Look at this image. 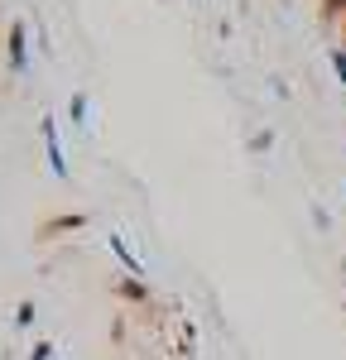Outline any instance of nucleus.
<instances>
[{
    "label": "nucleus",
    "instance_id": "20e7f679",
    "mask_svg": "<svg viewBox=\"0 0 346 360\" xmlns=\"http://www.w3.org/2000/svg\"><path fill=\"white\" fill-rule=\"evenodd\" d=\"M111 293L120 298V303H149V283H144V278H135V274H120Z\"/></svg>",
    "mask_w": 346,
    "mask_h": 360
},
{
    "label": "nucleus",
    "instance_id": "f257e3e1",
    "mask_svg": "<svg viewBox=\"0 0 346 360\" xmlns=\"http://www.w3.org/2000/svg\"><path fill=\"white\" fill-rule=\"evenodd\" d=\"M5 63H10V72H29V29H25V20H15V25L5 29Z\"/></svg>",
    "mask_w": 346,
    "mask_h": 360
},
{
    "label": "nucleus",
    "instance_id": "6e6552de",
    "mask_svg": "<svg viewBox=\"0 0 346 360\" xmlns=\"http://www.w3.org/2000/svg\"><path fill=\"white\" fill-rule=\"evenodd\" d=\"M269 144H274V130H255V135L245 139V149H250V154H269Z\"/></svg>",
    "mask_w": 346,
    "mask_h": 360
},
{
    "label": "nucleus",
    "instance_id": "f03ea898",
    "mask_svg": "<svg viewBox=\"0 0 346 360\" xmlns=\"http://www.w3.org/2000/svg\"><path fill=\"white\" fill-rule=\"evenodd\" d=\"M39 139H44V154H49L53 178H68V159H63V144H58V120H53V115L39 120Z\"/></svg>",
    "mask_w": 346,
    "mask_h": 360
},
{
    "label": "nucleus",
    "instance_id": "423d86ee",
    "mask_svg": "<svg viewBox=\"0 0 346 360\" xmlns=\"http://www.w3.org/2000/svg\"><path fill=\"white\" fill-rule=\"evenodd\" d=\"M34 317H39L34 298H20V307H15V327H20V332H29V327H34Z\"/></svg>",
    "mask_w": 346,
    "mask_h": 360
},
{
    "label": "nucleus",
    "instance_id": "9d476101",
    "mask_svg": "<svg viewBox=\"0 0 346 360\" xmlns=\"http://www.w3.org/2000/svg\"><path fill=\"white\" fill-rule=\"evenodd\" d=\"M53 341H34V351H29V360H53Z\"/></svg>",
    "mask_w": 346,
    "mask_h": 360
},
{
    "label": "nucleus",
    "instance_id": "9b49d317",
    "mask_svg": "<svg viewBox=\"0 0 346 360\" xmlns=\"http://www.w3.org/2000/svg\"><path fill=\"white\" fill-rule=\"evenodd\" d=\"M342 5H346V0H322V20H337V15H342Z\"/></svg>",
    "mask_w": 346,
    "mask_h": 360
},
{
    "label": "nucleus",
    "instance_id": "0eeeda50",
    "mask_svg": "<svg viewBox=\"0 0 346 360\" xmlns=\"http://www.w3.org/2000/svg\"><path fill=\"white\" fill-rule=\"evenodd\" d=\"M327 63H332V72H337V82L346 86V49H342V44H332V49H327Z\"/></svg>",
    "mask_w": 346,
    "mask_h": 360
},
{
    "label": "nucleus",
    "instance_id": "7ed1b4c3",
    "mask_svg": "<svg viewBox=\"0 0 346 360\" xmlns=\"http://www.w3.org/2000/svg\"><path fill=\"white\" fill-rule=\"evenodd\" d=\"M106 245H111V255L120 259V264H125V274H135V278H149V264H144L140 255H135V250L125 245V236H115V231H111V236H106Z\"/></svg>",
    "mask_w": 346,
    "mask_h": 360
},
{
    "label": "nucleus",
    "instance_id": "1a4fd4ad",
    "mask_svg": "<svg viewBox=\"0 0 346 360\" xmlns=\"http://www.w3.org/2000/svg\"><path fill=\"white\" fill-rule=\"evenodd\" d=\"M77 226H86V217H53V221H44V236L49 231H77Z\"/></svg>",
    "mask_w": 346,
    "mask_h": 360
},
{
    "label": "nucleus",
    "instance_id": "4468645a",
    "mask_svg": "<svg viewBox=\"0 0 346 360\" xmlns=\"http://www.w3.org/2000/svg\"><path fill=\"white\" fill-rule=\"evenodd\" d=\"M342 15H346V5H342Z\"/></svg>",
    "mask_w": 346,
    "mask_h": 360
},
{
    "label": "nucleus",
    "instance_id": "ddd939ff",
    "mask_svg": "<svg viewBox=\"0 0 346 360\" xmlns=\"http://www.w3.org/2000/svg\"><path fill=\"white\" fill-rule=\"evenodd\" d=\"M342 49H346V29H342Z\"/></svg>",
    "mask_w": 346,
    "mask_h": 360
},
{
    "label": "nucleus",
    "instance_id": "f8f14e48",
    "mask_svg": "<svg viewBox=\"0 0 346 360\" xmlns=\"http://www.w3.org/2000/svg\"><path fill=\"white\" fill-rule=\"evenodd\" d=\"M342 278H346V255H342Z\"/></svg>",
    "mask_w": 346,
    "mask_h": 360
},
{
    "label": "nucleus",
    "instance_id": "39448f33",
    "mask_svg": "<svg viewBox=\"0 0 346 360\" xmlns=\"http://www.w3.org/2000/svg\"><path fill=\"white\" fill-rule=\"evenodd\" d=\"M86 115H91V96H86L82 86H77V91L68 96V120H72V125L82 130V125H86Z\"/></svg>",
    "mask_w": 346,
    "mask_h": 360
}]
</instances>
